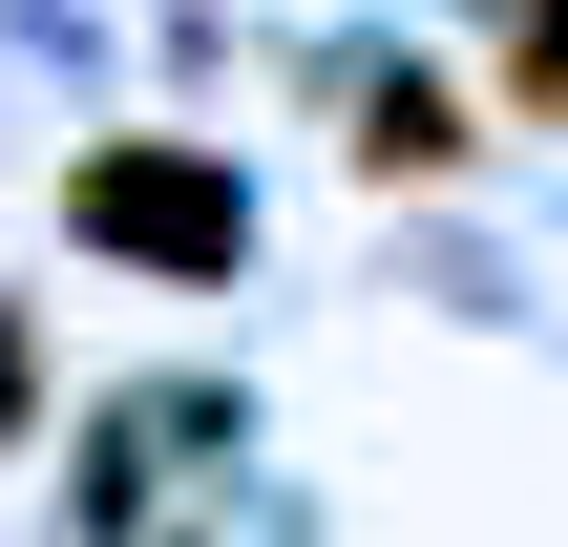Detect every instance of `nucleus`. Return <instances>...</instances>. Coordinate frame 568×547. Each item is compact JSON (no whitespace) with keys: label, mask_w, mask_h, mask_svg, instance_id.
Returning a JSON list of instances; mask_svg holds the SVG:
<instances>
[{"label":"nucleus","mask_w":568,"mask_h":547,"mask_svg":"<svg viewBox=\"0 0 568 547\" xmlns=\"http://www.w3.org/2000/svg\"><path fill=\"white\" fill-rule=\"evenodd\" d=\"M84 232L105 253H232V190L211 169H84Z\"/></svg>","instance_id":"obj_1"},{"label":"nucleus","mask_w":568,"mask_h":547,"mask_svg":"<svg viewBox=\"0 0 568 547\" xmlns=\"http://www.w3.org/2000/svg\"><path fill=\"white\" fill-rule=\"evenodd\" d=\"M358 148H379V169H443V148H464V105H443V84H379V126H358Z\"/></svg>","instance_id":"obj_2"}]
</instances>
